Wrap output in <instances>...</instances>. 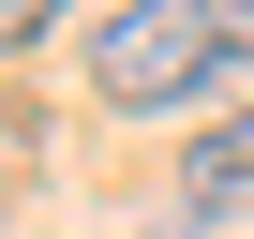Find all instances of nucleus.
Returning <instances> with one entry per match:
<instances>
[{"label": "nucleus", "instance_id": "nucleus-3", "mask_svg": "<svg viewBox=\"0 0 254 239\" xmlns=\"http://www.w3.org/2000/svg\"><path fill=\"white\" fill-rule=\"evenodd\" d=\"M194 105H209V120H254V30L209 45V90H194Z\"/></svg>", "mask_w": 254, "mask_h": 239}, {"label": "nucleus", "instance_id": "nucleus-4", "mask_svg": "<svg viewBox=\"0 0 254 239\" xmlns=\"http://www.w3.org/2000/svg\"><path fill=\"white\" fill-rule=\"evenodd\" d=\"M45 15H60V0H0V45H45Z\"/></svg>", "mask_w": 254, "mask_h": 239}, {"label": "nucleus", "instance_id": "nucleus-5", "mask_svg": "<svg viewBox=\"0 0 254 239\" xmlns=\"http://www.w3.org/2000/svg\"><path fill=\"white\" fill-rule=\"evenodd\" d=\"M209 15H224V30H254V0H209Z\"/></svg>", "mask_w": 254, "mask_h": 239}, {"label": "nucleus", "instance_id": "nucleus-1", "mask_svg": "<svg viewBox=\"0 0 254 239\" xmlns=\"http://www.w3.org/2000/svg\"><path fill=\"white\" fill-rule=\"evenodd\" d=\"M209 45H224L209 0H120V15L90 30V90L105 105H194L209 90Z\"/></svg>", "mask_w": 254, "mask_h": 239}, {"label": "nucleus", "instance_id": "nucleus-2", "mask_svg": "<svg viewBox=\"0 0 254 239\" xmlns=\"http://www.w3.org/2000/svg\"><path fill=\"white\" fill-rule=\"evenodd\" d=\"M180 224H194V239L254 224V120H194V150H180Z\"/></svg>", "mask_w": 254, "mask_h": 239}]
</instances>
